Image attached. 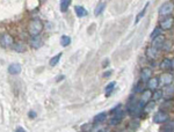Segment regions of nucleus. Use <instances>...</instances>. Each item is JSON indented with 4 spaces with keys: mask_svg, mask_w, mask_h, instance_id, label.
<instances>
[{
    "mask_svg": "<svg viewBox=\"0 0 174 132\" xmlns=\"http://www.w3.org/2000/svg\"><path fill=\"white\" fill-rule=\"evenodd\" d=\"M43 30V23L41 20L34 19L31 20L29 24H28V33L30 36H37L40 35Z\"/></svg>",
    "mask_w": 174,
    "mask_h": 132,
    "instance_id": "1",
    "label": "nucleus"
},
{
    "mask_svg": "<svg viewBox=\"0 0 174 132\" xmlns=\"http://www.w3.org/2000/svg\"><path fill=\"white\" fill-rule=\"evenodd\" d=\"M167 121H170V114L165 110H159L153 116V122L155 124H163V123H166Z\"/></svg>",
    "mask_w": 174,
    "mask_h": 132,
    "instance_id": "2",
    "label": "nucleus"
},
{
    "mask_svg": "<svg viewBox=\"0 0 174 132\" xmlns=\"http://www.w3.org/2000/svg\"><path fill=\"white\" fill-rule=\"evenodd\" d=\"M174 12V3L172 1H167L165 4H163L159 8V15L160 16H168L172 15V13Z\"/></svg>",
    "mask_w": 174,
    "mask_h": 132,
    "instance_id": "3",
    "label": "nucleus"
},
{
    "mask_svg": "<svg viewBox=\"0 0 174 132\" xmlns=\"http://www.w3.org/2000/svg\"><path fill=\"white\" fill-rule=\"evenodd\" d=\"M14 44V38L9 34H3L0 36V45L3 48H12Z\"/></svg>",
    "mask_w": 174,
    "mask_h": 132,
    "instance_id": "4",
    "label": "nucleus"
},
{
    "mask_svg": "<svg viewBox=\"0 0 174 132\" xmlns=\"http://www.w3.org/2000/svg\"><path fill=\"white\" fill-rule=\"evenodd\" d=\"M173 26H174V16L172 15L165 16V19L160 21V28L163 30H170V29L173 28Z\"/></svg>",
    "mask_w": 174,
    "mask_h": 132,
    "instance_id": "5",
    "label": "nucleus"
},
{
    "mask_svg": "<svg viewBox=\"0 0 174 132\" xmlns=\"http://www.w3.org/2000/svg\"><path fill=\"white\" fill-rule=\"evenodd\" d=\"M152 78V71L151 68L149 67H144L143 70H142V72H140V81L144 83H146L149 81V80Z\"/></svg>",
    "mask_w": 174,
    "mask_h": 132,
    "instance_id": "6",
    "label": "nucleus"
},
{
    "mask_svg": "<svg viewBox=\"0 0 174 132\" xmlns=\"http://www.w3.org/2000/svg\"><path fill=\"white\" fill-rule=\"evenodd\" d=\"M163 98H165L166 100L174 98V86L173 85H167L165 86L163 91Z\"/></svg>",
    "mask_w": 174,
    "mask_h": 132,
    "instance_id": "7",
    "label": "nucleus"
},
{
    "mask_svg": "<svg viewBox=\"0 0 174 132\" xmlns=\"http://www.w3.org/2000/svg\"><path fill=\"white\" fill-rule=\"evenodd\" d=\"M146 57L150 61H155L159 57V49H155L153 46H150L146 49Z\"/></svg>",
    "mask_w": 174,
    "mask_h": 132,
    "instance_id": "8",
    "label": "nucleus"
},
{
    "mask_svg": "<svg viewBox=\"0 0 174 132\" xmlns=\"http://www.w3.org/2000/svg\"><path fill=\"white\" fill-rule=\"evenodd\" d=\"M164 42H165V37L161 36V35H159L157 37L152 38L151 45L153 46V48H155V49H161L164 45Z\"/></svg>",
    "mask_w": 174,
    "mask_h": 132,
    "instance_id": "9",
    "label": "nucleus"
},
{
    "mask_svg": "<svg viewBox=\"0 0 174 132\" xmlns=\"http://www.w3.org/2000/svg\"><path fill=\"white\" fill-rule=\"evenodd\" d=\"M159 80H160V82L163 83V85H165V86L172 85V82H173V76H172L171 73H163V74L160 76V78H159Z\"/></svg>",
    "mask_w": 174,
    "mask_h": 132,
    "instance_id": "10",
    "label": "nucleus"
},
{
    "mask_svg": "<svg viewBox=\"0 0 174 132\" xmlns=\"http://www.w3.org/2000/svg\"><path fill=\"white\" fill-rule=\"evenodd\" d=\"M29 43H30V45L33 46V48H35V49H40V48L42 46V44H43L42 38L40 37L38 35H37V36H31Z\"/></svg>",
    "mask_w": 174,
    "mask_h": 132,
    "instance_id": "11",
    "label": "nucleus"
},
{
    "mask_svg": "<svg viewBox=\"0 0 174 132\" xmlns=\"http://www.w3.org/2000/svg\"><path fill=\"white\" fill-rule=\"evenodd\" d=\"M20 72H21V65L18 64V63H13V64L8 66V73H11L13 76L19 74Z\"/></svg>",
    "mask_w": 174,
    "mask_h": 132,
    "instance_id": "12",
    "label": "nucleus"
},
{
    "mask_svg": "<svg viewBox=\"0 0 174 132\" xmlns=\"http://www.w3.org/2000/svg\"><path fill=\"white\" fill-rule=\"evenodd\" d=\"M159 82H160L159 78H151V79L146 82L148 83V88L149 89H151V91H155L159 86Z\"/></svg>",
    "mask_w": 174,
    "mask_h": 132,
    "instance_id": "13",
    "label": "nucleus"
},
{
    "mask_svg": "<svg viewBox=\"0 0 174 132\" xmlns=\"http://www.w3.org/2000/svg\"><path fill=\"white\" fill-rule=\"evenodd\" d=\"M152 95H153V93L151 92V89H146V91H143L142 92V96H140V100L143 102H145V103H148L150 100L152 98Z\"/></svg>",
    "mask_w": 174,
    "mask_h": 132,
    "instance_id": "14",
    "label": "nucleus"
},
{
    "mask_svg": "<svg viewBox=\"0 0 174 132\" xmlns=\"http://www.w3.org/2000/svg\"><path fill=\"white\" fill-rule=\"evenodd\" d=\"M149 5H150V3H146V5H145V6L143 7V9H142V11H140L139 13H138V14H137L136 19H135V22H133L135 24H137V23L139 22L140 20H142V19L144 18V15H145V13H146V11H148Z\"/></svg>",
    "mask_w": 174,
    "mask_h": 132,
    "instance_id": "15",
    "label": "nucleus"
},
{
    "mask_svg": "<svg viewBox=\"0 0 174 132\" xmlns=\"http://www.w3.org/2000/svg\"><path fill=\"white\" fill-rule=\"evenodd\" d=\"M173 106H174V102L172 101V98H170V100H166L165 102H163V103H161V106H160V109L167 111V110L172 109V108H173Z\"/></svg>",
    "mask_w": 174,
    "mask_h": 132,
    "instance_id": "16",
    "label": "nucleus"
},
{
    "mask_svg": "<svg viewBox=\"0 0 174 132\" xmlns=\"http://www.w3.org/2000/svg\"><path fill=\"white\" fill-rule=\"evenodd\" d=\"M160 68L163 70V71H168L172 68V61L168 59V58H165L163 61H161V64H160Z\"/></svg>",
    "mask_w": 174,
    "mask_h": 132,
    "instance_id": "17",
    "label": "nucleus"
},
{
    "mask_svg": "<svg viewBox=\"0 0 174 132\" xmlns=\"http://www.w3.org/2000/svg\"><path fill=\"white\" fill-rule=\"evenodd\" d=\"M160 131L165 132H174V121H167L166 124L164 125Z\"/></svg>",
    "mask_w": 174,
    "mask_h": 132,
    "instance_id": "18",
    "label": "nucleus"
},
{
    "mask_svg": "<svg viewBox=\"0 0 174 132\" xmlns=\"http://www.w3.org/2000/svg\"><path fill=\"white\" fill-rule=\"evenodd\" d=\"M12 48H13V50L16 51V52H24V51H26V45H24L23 43H21V42H16V43H14Z\"/></svg>",
    "mask_w": 174,
    "mask_h": 132,
    "instance_id": "19",
    "label": "nucleus"
},
{
    "mask_svg": "<svg viewBox=\"0 0 174 132\" xmlns=\"http://www.w3.org/2000/svg\"><path fill=\"white\" fill-rule=\"evenodd\" d=\"M74 11H76V14L78 18H84V16L87 15V11L84 7H81V6H76Z\"/></svg>",
    "mask_w": 174,
    "mask_h": 132,
    "instance_id": "20",
    "label": "nucleus"
},
{
    "mask_svg": "<svg viewBox=\"0 0 174 132\" xmlns=\"http://www.w3.org/2000/svg\"><path fill=\"white\" fill-rule=\"evenodd\" d=\"M107 119V113H100L94 117V123H102Z\"/></svg>",
    "mask_w": 174,
    "mask_h": 132,
    "instance_id": "21",
    "label": "nucleus"
},
{
    "mask_svg": "<svg viewBox=\"0 0 174 132\" xmlns=\"http://www.w3.org/2000/svg\"><path fill=\"white\" fill-rule=\"evenodd\" d=\"M71 3H72V0H61V11L63 12V13L68 12Z\"/></svg>",
    "mask_w": 174,
    "mask_h": 132,
    "instance_id": "22",
    "label": "nucleus"
},
{
    "mask_svg": "<svg viewBox=\"0 0 174 132\" xmlns=\"http://www.w3.org/2000/svg\"><path fill=\"white\" fill-rule=\"evenodd\" d=\"M105 7H106V4H105V3H100V4H98V6H96V8H95V11H94V15L99 16L100 14H102Z\"/></svg>",
    "mask_w": 174,
    "mask_h": 132,
    "instance_id": "23",
    "label": "nucleus"
},
{
    "mask_svg": "<svg viewBox=\"0 0 174 132\" xmlns=\"http://www.w3.org/2000/svg\"><path fill=\"white\" fill-rule=\"evenodd\" d=\"M62 55H63V53L59 52V53H57V55H56L55 57H52V58L50 59V66H56V65L58 64V63H59V61H61Z\"/></svg>",
    "mask_w": 174,
    "mask_h": 132,
    "instance_id": "24",
    "label": "nucleus"
},
{
    "mask_svg": "<svg viewBox=\"0 0 174 132\" xmlns=\"http://www.w3.org/2000/svg\"><path fill=\"white\" fill-rule=\"evenodd\" d=\"M155 107V101H149L148 103H145L144 111H145V113H150L151 110H153Z\"/></svg>",
    "mask_w": 174,
    "mask_h": 132,
    "instance_id": "25",
    "label": "nucleus"
},
{
    "mask_svg": "<svg viewBox=\"0 0 174 132\" xmlns=\"http://www.w3.org/2000/svg\"><path fill=\"white\" fill-rule=\"evenodd\" d=\"M70 43H71V38L66 36V35H63L61 37V44L62 46H68L70 45Z\"/></svg>",
    "mask_w": 174,
    "mask_h": 132,
    "instance_id": "26",
    "label": "nucleus"
},
{
    "mask_svg": "<svg viewBox=\"0 0 174 132\" xmlns=\"http://www.w3.org/2000/svg\"><path fill=\"white\" fill-rule=\"evenodd\" d=\"M161 98H163V91H160V89H155V92L153 93V95H152L153 101H159Z\"/></svg>",
    "mask_w": 174,
    "mask_h": 132,
    "instance_id": "27",
    "label": "nucleus"
},
{
    "mask_svg": "<svg viewBox=\"0 0 174 132\" xmlns=\"http://www.w3.org/2000/svg\"><path fill=\"white\" fill-rule=\"evenodd\" d=\"M144 82L139 81V82H137V85L133 87V93H142L144 91Z\"/></svg>",
    "mask_w": 174,
    "mask_h": 132,
    "instance_id": "28",
    "label": "nucleus"
},
{
    "mask_svg": "<svg viewBox=\"0 0 174 132\" xmlns=\"http://www.w3.org/2000/svg\"><path fill=\"white\" fill-rule=\"evenodd\" d=\"M115 81H113V82H110L109 85H107V87H106V95L108 96V95H110L111 94V92H113V89H114V87H115Z\"/></svg>",
    "mask_w": 174,
    "mask_h": 132,
    "instance_id": "29",
    "label": "nucleus"
},
{
    "mask_svg": "<svg viewBox=\"0 0 174 132\" xmlns=\"http://www.w3.org/2000/svg\"><path fill=\"white\" fill-rule=\"evenodd\" d=\"M161 30H163V29H161L160 27H157V28H155V29H153V31L151 33V35H150V36H151V38H155V37H157V36H159V35L161 34Z\"/></svg>",
    "mask_w": 174,
    "mask_h": 132,
    "instance_id": "30",
    "label": "nucleus"
},
{
    "mask_svg": "<svg viewBox=\"0 0 174 132\" xmlns=\"http://www.w3.org/2000/svg\"><path fill=\"white\" fill-rule=\"evenodd\" d=\"M80 130H81V131H92V130H93V125H92L91 123L84 124L80 126Z\"/></svg>",
    "mask_w": 174,
    "mask_h": 132,
    "instance_id": "31",
    "label": "nucleus"
},
{
    "mask_svg": "<svg viewBox=\"0 0 174 132\" xmlns=\"http://www.w3.org/2000/svg\"><path fill=\"white\" fill-rule=\"evenodd\" d=\"M171 48H172V42H171V41H166V40H165V42H164V45H163V48H161V49H164L165 51H170Z\"/></svg>",
    "mask_w": 174,
    "mask_h": 132,
    "instance_id": "32",
    "label": "nucleus"
},
{
    "mask_svg": "<svg viewBox=\"0 0 174 132\" xmlns=\"http://www.w3.org/2000/svg\"><path fill=\"white\" fill-rule=\"evenodd\" d=\"M138 126H139V124H138V122L137 121H133L129 124V129H131V130H137Z\"/></svg>",
    "mask_w": 174,
    "mask_h": 132,
    "instance_id": "33",
    "label": "nucleus"
},
{
    "mask_svg": "<svg viewBox=\"0 0 174 132\" xmlns=\"http://www.w3.org/2000/svg\"><path fill=\"white\" fill-rule=\"evenodd\" d=\"M28 116H29V118H35V117H36V113L31 110V111H29V114H28Z\"/></svg>",
    "mask_w": 174,
    "mask_h": 132,
    "instance_id": "34",
    "label": "nucleus"
},
{
    "mask_svg": "<svg viewBox=\"0 0 174 132\" xmlns=\"http://www.w3.org/2000/svg\"><path fill=\"white\" fill-rule=\"evenodd\" d=\"M111 73H113L111 71H107V72H105V74H103V77H105V78H108V77L111 76Z\"/></svg>",
    "mask_w": 174,
    "mask_h": 132,
    "instance_id": "35",
    "label": "nucleus"
},
{
    "mask_svg": "<svg viewBox=\"0 0 174 132\" xmlns=\"http://www.w3.org/2000/svg\"><path fill=\"white\" fill-rule=\"evenodd\" d=\"M108 63H109V61H108V59H106V61H103V64H102L103 67H107V66H108Z\"/></svg>",
    "mask_w": 174,
    "mask_h": 132,
    "instance_id": "36",
    "label": "nucleus"
},
{
    "mask_svg": "<svg viewBox=\"0 0 174 132\" xmlns=\"http://www.w3.org/2000/svg\"><path fill=\"white\" fill-rule=\"evenodd\" d=\"M63 79H64V76L58 77V78H57V82H58V81H61V80H63Z\"/></svg>",
    "mask_w": 174,
    "mask_h": 132,
    "instance_id": "37",
    "label": "nucleus"
},
{
    "mask_svg": "<svg viewBox=\"0 0 174 132\" xmlns=\"http://www.w3.org/2000/svg\"><path fill=\"white\" fill-rule=\"evenodd\" d=\"M16 131H19V132H24V130H23L22 128H18V129H16Z\"/></svg>",
    "mask_w": 174,
    "mask_h": 132,
    "instance_id": "38",
    "label": "nucleus"
},
{
    "mask_svg": "<svg viewBox=\"0 0 174 132\" xmlns=\"http://www.w3.org/2000/svg\"><path fill=\"white\" fill-rule=\"evenodd\" d=\"M172 68H174V59L172 61Z\"/></svg>",
    "mask_w": 174,
    "mask_h": 132,
    "instance_id": "39",
    "label": "nucleus"
}]
</instances>
